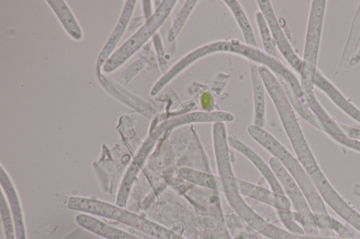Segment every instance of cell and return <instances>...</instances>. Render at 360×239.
I'll return each instance as SVG.
<instances>
[{
	"label": "cell",
	"instance_id": "11",
	"mask_svg": "<svg viewBox=\"0 0 360 239\" xmlns=\"http://www.w3.org/2000/svg\"><path fill=\"white\" fill-rule=\"evenodd\" d=\"M228 143L231 147L242 154L255 166L272 191L284 194L269 164H267L254 149L232 136L228 137Z\"/></svg>",
	"mask_w": 360,
	"mask_h": 239
},
{
	"label": "cell",
	"instance_id": "34",
	"mask_svg": "<svg viewBox=\"0 0 360 239\" xmlns=\"http://www.w3.org/2000/svg\"><path fill=\"white\" fill-rule=\"evenodd\" d=\"M352 192L354 196L360 198V184L356 183L353 185Z\"/></svg>",
	"mask_w": 360,
	"mask_h": 239
},
{
	"label": "cell",
	"instance_id": "23",
	"mask_svg": "<svg viewBox=\"0 0 360 239\" xmlns=\"http://www.w3.org/2000/svg\"><path fill=\"white\" fill-rule=\"evenodd\" d=\"M255 19L262 42L264 52L271 57L278 58L276 45L271 31L264 17L259 11L255 13Z\"/></svg>",
	"mask_w": 360,
	"mask_h": 239
},
{
	"label": "cell",
	"instance_id": "10",
	"mask_svg": "<svg viewBox=\"0 0 360 239\" xmlns=\"http://www.w3.org/2000/svg\"><path fill=\"white\" fill-rule=\"evenodd\" d=\"M239 191L243 196L269 205L277 211L292 210L288 198L281 193L272 191L256 184L238 179Z\"/></svg>",
	"mask_w": 360,
	"mask_h": 239
},
{
	"label": "cell",
	"instance_id": "14",
	"mask_svg": "<svg viewBox=\"0 0 360 239\" xmlns=\"http://www.w3.org/2000/svg\"><path fill=\"white\" fill-rule=\"evenodd\" d=\"M1 184L4 191L8 204L15 230L16 239H27L25 221L20 202L15 188L3 166L1 168Z\"/></svg>",
	"mask_w": 360,
	"mask_h": 239
},
{
	"label": "cell",
	"instance_id": "31",
	"mask_svg": "<svg viewBox=\"0 0 360 239\" xmlns=\"http://www.w3.org/2000/svg\"><path fill=\"white\" fill-rule=\"evenodd\" d=\"M200 107L203 111H214V103L212 95L208 92L202 93L200 100Z\"/></svg>",
	"mask_w": 360,
	"mask_h": 239
},
{
	"label": "cell",
	"instance_id": "16",
	"mask_svg": "<svg viewBox=\"0 0 360 239\" xmlns=\"http://www.w3.org/2000/svg\"><path fill=\"white\" fill-rule=\"evenodd\" d=\"M46 3L68 35L75 41H81L84 37L83 30L66 1L49 0Z\"/></svg>",
	"mask_w": 360,
	"mask_h": 239
},
{
	"label": "cell",
	"instance_id": "30",
	"mask_svg": "<svg viewBox=\"0 0 360 239\" xmlns=\"http://www.w3.org/2000/svg\"><path fill=\"white\" fill-rule=\"evenodd\" d=\"M333 140L338 144L360 153V140L348 137L345 133L337 135H332L330 137Z\"/></svg>",
	"mask_w": 360,
	"mask_h": 239
},
{
	"label": "cell",
	"instance_id": "26",
	"mask_svg": "<svg viewBox=\"0 0 360 239\" xmlns=\"http://www.w3.org/2000/svg\"><path fill=\"white\" fill-rule=\"evenodd\" d=\"M278 217L286 231L294 235H305L302 226L296 221L292 210L278 211Z\"/></svg>",
	"mask_w": 360,
	"mask_h": 239
},
{
	"label": "cell",
	"instance_id": "3",
	"mask_svg": "<svg viewBox=\"0 0 360 239\" xmlns=\"http://www.w3.org/2000/svg\"><path fill=\"white\" fill-rule=\"evenodd\" d=\"M219 53L236 54L247 58L250 62L269 69L275 64V58L268 55L259 48L248 46L238 40L214 41L198 47L176 62L153 86L150 95H156L171 81L198 60L209 55Z\"/></svg>",
	"mask_w": 360,
	"mask_h": 239
},
{
	"label": "cell",
	"instance_id": "15",
	"mask_svg": "<svg viewBox=\"0 0 360 239\" xmlns=\"http://www.w3.org/2000/svg\"><path fill=\"white\" fill-rule=\"evenodd\" d=\"M253 94V123L264 128L266 123L265 87L259 72V65L250 62Z\"/></svg>",
	"mask_w": 360,
	"mask_h": 239
},
{
	"label": "cell",
	"instance_id": "33",
	"mask_svg": "<svg viewBox=\"0 0 360 239\" xmlns=\"http://www.w3.org/2000/svg\"><path fill=\"white\" fill-rule=\"evenodd\" d=\"M360 64V48H358L349 62V68L356 67Z\"/></svg>",
	"mask_w": 360,
	"mask_h": 239
},
{
	"label": "cell",
	"instance_id": "36",
	"mask_svg": "<svg viewBox=\"0 0 360 239\" xmlns=\"http://www.w3.org/2000/svg\"><path fill=\"white\" fill-rule=\"evenodd\" d=\"M248 239H259L257 235L252 234L248 237Z\"/></svg>",
	"mask_w": 360,
	"mask_h": 239
},
{
	"label": "cell",
	"instance_id": "12",
	"mask_svg": "<svg viewBox=\"0 0 360 239\" xmlns=\"http://www.w3.org/2000/svg\"><path fill=\"white\" fill-rule=\"evenodd\" d=\"M314 87L323 92L347 116L360 123V109L349 100L319 69L315 76Z\"/></svg>",
	"mask_w": 360,
	"mask_h": 239
},
{
	"label": "cell",
	"instance_id": "35",
	"mask_svg": "<svg viewBox=\"0 0 360 239\" xmlns=\"http://www.w3.org/2000/svg\"><path fill=\"white\" fill-rule=\"evenodd\" d=\"M170 239H184L183 237L179 235V234L174 232L172 238Z\"/></svg>",
	"mask_w": 360,
	"mask_h": 239
},
{
	"label": "cell",
	"instance_id": "32",
	"mask_svg": "<svg viewBox=\"0 0 360 239\" xmlns=\"http://www.w3.org/2000/svg\"><path fill=\"white\" fill-rule=\"evenodd\" d=\"M343 132L348 137L360 140V128L340 123Z\"/></svg>",
	"mask_w": 360,
	"mask_h": 239
},
{
	"label": "cell",
	"instance_id": "6",
	"mask_svg": "<svg viewBox=\"0 0 360 239\" xmlns=\"http://www.w3.org/2000/svg\"><path fill=\"white\" fill-rule=\"evenodd\" d=\"M177 1L164 0L141 27L111 55L101 71L111 74L131 58L157 32L168 18Z\"/></svg>",
	"mask_w": 360,
	"mask_h": 239
},
{
	"label": "cell",
	"instance_id": "9",
	"mask_svg": "<svg viewBox=\"0 0 360 239\" xmlns=\"http://www.w3.org/2000/svg\"><path fill=\"white\" fill-rule=\"evenodd\" d=\"M136 3L137 1L134 0H128L124 2L118 21L98 54L96 66L98 75L104 64L115 51V48L128 27Z\"/></svg>",
	"mask_w": 360,
	"mask_h": 239
},
{
	"label": "cell",
	"instance_id": "21",
	"mask_svg": "<svg viewBox=\"0 0 360 239\" xmlns=\"http://www.w3.org/2000/svg\"><path fill=\"white\" fill-rule=\"evenodd\" d=\"M178 173L183 179L193 184L208 189H217V179L211 173L189 167L180 168Z\"/></svg>",
	"mask_w": 360,
	"mask_h": 239
},
{
	"label": "cell",
	"instance_id": "2",
	"mask_svg": "<svg viewBox=\"0 0 360 239\" xmlns=\"http://www.w3.org/2000/svg\"><path fill=\"white\" fill-rule=\"evenodd\" d=\"M212 134L217 170L229 205L250 228L264 235L270 230L271 223L254 211L239 191L238 178L231 161L225 123H213Z\"/></svg>",
	"mask_w": 360,
	"mask_h": 239
},
{
	"label": "cell",
	"instance_id": "29",
	"mask_svg": "<svg viewBox=\"0 0 360 239\" xmlns=\"http://www.w3.org/2000/svg\"><path fill=\"white\" fill-rule=\"evenodd\" d=\"M330 229L334 235L342 239H355L352 233L336 218L330 216Z\"/></svg>",
	"mask_w": 360,
	"mask_h": 239
},
{
	"label": "cell",
	"instance_id": "28",
	"mask_svg": "<svg viewBox=\"0 0 360 239\" xmlns=\"http://www.w3.org/2000/svg\"><path fill=\"white\" fill-rule=\"evenodd\" d=\"M148 59L142 56L131 63L120 74V79L124 84H127L138 74L146 65Z\"/></svg>",
	"mask_w": 360,
	"mask_h": 239
},
{
	"label": "cell",
	"instance_id": "13",
	"mask_svg": "<svg viewBox=\"0 0 360 239\" xmlns=\"http://www.w3.org/2000/svg\"><path fill=\"white\" fill-rule=\"evenodd\" d=\"M75 221L83 228L105 239H144L131 232L110 226L87 214H78L75 217Z\"/></svg>",
	"mask_w": 360,
	"mask_h": 239
},
{
	"label": "cell",
	"instance_id": "20",
	"mask_svg": "<svg viewBox=\"0 0 360 239\" xmlns=\"http://www.w3.org/2000/svg\"><path fill=\"white\" fill-rule=\"evenodd\" d=\"M276 78L283 87L294 111L313 127L322 130L319 119L309 109L306 102L297 96L285 80L280 77L276 76Z\"/></svg>",
	"mask_w": 360,
	"mask_h": 239
},
{
	"label": "cell",
	"instance_id": "8",
	"mask_svg": "<svg viewBox=\"0 0 360 239\" xmlns=\"http://www.w3.org/2000/svg\"><path fill=\"white\" fill-rule=\"evenodd\" d=\"M269 164L284 195L290 200L292 210L296 212L311 210L299 185L281 163L276 158L271 156L269 160Z\"/></svg>",
	"mask_w": 360,
	"mask_h": 239
},
{
	"label": "cell",
	"instance_id": "17",
	"mask_svg": "<svg viewBox=\"0 0 360 239\" xmlns=\"http://www.w3.org/2000/svg\"><path fill=\"white\" fill-rule=\"evenodd\" d=\"M233 119V115L228 111H195L177 116L168 121L165 124V127L167 129H173L191 123H225L231 122Z\"/></svg>",
	"mask_w": 360,
	"mask_h": 239
},
{
	"label": "cell",
	"instance_id": "7",
	"mask_svg": "<svg viewBox=\"0 0 360 239\" xmlns=\"http://www.w3.org/2000/svg\"><path fill=\"white\" fill-rule=\"evenodd\" d=\"M256 2L266 21L280 53L290 67L300 74L302 67V59L295 53L282 29L271 1L257 0Z\"/></svg>",
	"mask_w": 360,
	"mask_h": 239
},
{
	"label": "cell",
	"instance_id": "24",
	"mask_svg": "<svg viewBox=\"0 0 360 239\" xmlns=\"http://www.w3.org/2000/svg\"><path fill=\"white\" fill-rule=\"evenodd\" d=\"M294 214L296 221L302 226L305 235H321L315 216L311 210L294 212Z\"/></svg>",
	"mask_w": 360,
	"mask_h": 239
},
{
	"label": "cell",
	"instance_id": "5",
	"mask_svg": "<svg viewBox=\"0 0 360 239\" xmlns=\"http://www.w3.org/2000/svg\"><path fill=\"white\" fill-rule=\"evenodd\" d=\"M327 1L313 0L307 20L300 82L304 93L314 91Z\"/></svg>",
	"mask_w": 360,
	"mask_h": 239
},
{
	"label": "cell",
	"instance_id": "25",
	"mask_svg": "<svg viewBox=\"0 0 360 239\" xmlns=\"http://www.w3.org/2000/svg\"><path fill=\"white\" fill-rule=\"evenodd\" d=\"M1 217L6 239H16L12 215L4 198V192L1 196Z\"/></svg>",
	"mask_w": 360,
	"mask_h": 239
},
{
	"label": "cell",
	"instance_id": "18",
	"mask_svg": "<svg viewBox=\"0 0 360 239\" xmlns=\"http://www.w3.org/2000/svg\"><path fill=\"white\" fill-rule=\"evenodd\" d=\"M360 43V2L352 20L347 40L342 52L338 66L342 69L349 68V62Z\"/></svg>",
	"mask_w": 360,
	"mask_h": 239
},
{
	"label": "cell",
	"instance_id": "19",
	"mask_svg": "<svg viewBox=\"0 0 360 239\" xmlns=\"http://www.w3.org/2000/svg\"><path fill=\"white\" fill-rule=\"evenodd\" d=\"M223 2L236 20L245 43L252 47L258 48L252 27L240 3L236 0H225Z\"/></svg>",
	"mask_w": 360,
	"mask_h": 239
},
{
	"label": "cell",
	"instance_id": "22",
	"mask_svg": "<svg viewBox=\"0 0 360 239\" xmlns=\"http://www.w3.org/2000/svg\"><path fill=\"white\" fill-rule=\"evenodd\" d=\"M198 2V1L196 0L184 1L168 31L167 41L169 43L173 42L176 39Z\"/></svg>",
	"mask_w": 360,
	"mask_h": 239
},
{
	"label": "cell",
	"instance_id": "4",
	"mask_svg": "<svg viewBox=\"0 0 360 239\" xmlns=\"http://www.w3.org/2000/svg\"><path fill=\"white\" fill-rule=\"evenodd\" d=\"M68 207L87 214H93L124 224L155 239H170L174 231L124 207L97 199L72 196Z\"/></svg>",
	"mask_w": 360,
	"mask_h": 239
},
{
	"label": "cell",
	"instance_id": "37",
	"mask_svg": "<svg viewBox=\"0 0 360 239\" xmlns=\"http://www.w3.org/2000/svg\"><path fill=\"white\" fill-rule=\"evenodd\" d=\"M358 211L360 212V208L358 210Z\"/></svg>",
	"mask_w": 360,
	"mask_h": 239
},
{
	"label": "cell",
	"instance_id": "1",
	"mask_svg": "<svg viewBox=\"0 0 360 239\" xmlns=\"http://www.w3.org/2000/svg\"><path fill=\"white\" fill-rule=\"evenodd\" d=\"M247 132L257 144L281 163L297 183L314 212L321 235L334 236L326 205L298 159L264 128L250 124Z\"/></svg>",
	"mask_w": 360,
	"mask_h": 239
},
{
	"label": "cell",
	"instance_id": "27",
	"mask_svg": "<svg viewBox=\"0 0 360 239\" xmlns=\"http://www.w3.org/2000/svg\"><path fill=\"white\" fill-rule=\"evenodd\" d=\"M304 97L307 105L319 120L333 118L316 98L314 92L304 94Z\"/></svg>",
	"mask_w": 360,
	"mask_h": 239
}]
</instances>
